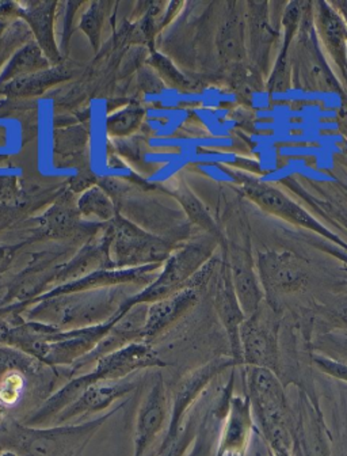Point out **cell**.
Wrapping results in <instances>:
<instances>
[{"label": "cell", "instance_id": "1", "mask_svg": "<svg viewBox=\"0 0 347 456\" xmlns=\"http://www.w3.org/2000/svg\"><path fill=\"white\" fill-rule=\"evenodd\" d=\"M126 403L128 401L83 424L28 427L6 419L0 425V450L12 451L18 456H83L101 428L125 408Z\"/></svg>", "mask_w": 347, "mask_h": 456}, {"label": "cell", "instance_id": "2", "mask_svg": "<svg viewBox=\"0 0 347 456\" xmlns=\"http://www.w3.org/2000/svg\"><path fill=\"white\" fill-rule=\"evenodd\" d=\"M125 300L103 289L61 295L36 303L35 307L28 311V320L48 323L63 330L90 328L111 320Z\"/></svg>", "mask_w": 347, "mask_h": 456}, {"label": "cell", "instance_id": "3", "mask_svg": "<svg viewBox=\"0 0 347 456\" xmlns=\"http://www.w3.org/2000/svg\"><path fill=\"white\" fill-rule=\"evenodd\" d=\"M214 240H201L190 243L170 254L162 273L136 297H128L118 310L117 315H124L137 305H152L185 289L189 280L211 260Z\"/></svg>", "mask_w": 347, "mask_h": 456}, {"label": "cell", "instance_id": "4", "mask_svg": "<svg viewBox=\"0 0 347 456\" xmlns=\"http://www.w3.org/2000/svg\"><path fill=\"white\" fill-rule=\"evenodd\" d=\"M110 253L114 266L140 268L167 260L170 243L149 234L133 223L116 216L110 228Z\"/></svg>", "mask_w": 347, "mask_h": 456}, {"label": "cell", "instance_id": "5", "mask_svg": "<svg viewBox=\"0 0 347 456\" xmlns=\"http://www.w3.org/2000/svg\"><path fill=\"white\" fill-rule=\"evenodd\" d=\"M237 360L232 356L217 357L191 370L177 383L171 395V416L167 432L160 444H167L178 436L185 424L188 411L193 408L206 388L214 382V378L222 375L228 368L237 367Z\"/></svg>", "mask_w": 347, "mask_h": 456}, {"label": "cell", "instance_id": "6", "mask_svg": "<svg viewBox=\"0 0 347 456\" xmlns=\"http://www.w3.org/2000/svg\"><path fill=\"white\" fill-rule=\"evenodd\" d=\"M245 191L248 199L253 200L256 206L265 209L269 214L276 215L292 224L307 228L310 232L322 235L338 245L344 243L338 237L328 232L325 225L320 224L312 215L308 214L304 208L295 203L286 194L271 186L270 183L261 180H248L245 183ZM346 248V246H344Z\"/></svg>", "mask_w": 347, "mask_h": 456}, {"label": "cell", "instance_id": "7", "mask_svg": "<svg viewBox=\"0 0 347 456\" xmlns=\"http://www.w3.org/2000/svg\"><path fill=\"white\" fill-rule=\"evenodd\" d=\"M170 416L171 401L165 380L159 375V379L154 383L146 398L142 399L137 411L133 456L151 455L149 451L154 447L165 425L168 427Z\"/></svg>", "mask_w": 347, "mask_h": 456}, {"label": "cell", "instance_id": "8", "mask_svg": "<svg viewBox=\"0 0 347 456\" xmlns=\"http://www.w3.org/2000/svg\"><path fill=\"white\" fill-rule=\"evenodd\" d=\"M243 365L266 368L276 372L278 367V326L271 325L258 313L246 318L240 326Z\"/></svg>", "mask_w": 347, "mask_h": 456}, {"label": "cell", "instance_id": "9", "mask_svg": "<svg viewBox=\"0 0 347 456\" xmlns=\"http://www.w3.org/2000/svg\"><path fill=\"white\" fill-rule=\"evenodd\" d=\"M137 383L133 379L102 380L94 383L83 391L82 395L69 408L54 417L52 425H64L79 417L92 416L110 408L116 401L129 395L136 390Z\"/></svg>", "mask_w": 347, "mask_h": 456}, {"label": "cell", "instance_id": "10", "mask_svg": "<svg viewBox=\"0 0 347 456\" xmlns=\"http://www.w3.org/2000/svg\"><path fill=\"white\" fill-rule=\"evenodd\" d=\"M258 266L263 285L271 291L294 292L307 282V271L302 260L289 251L259 254Z\"/></svg>", "mask_w": 347, "mask_h": 456}, {"label": "cell", "instance_id": "11", "mask_svg": "<svg viewBox=\"0 0 347 456\" xmlns=\"http://www.w3.org/2000/svg\"><path fill=\"white\" fill-rule=\"evenodd\" d=\"M198 302V289L188 284L175 294L149 305L146 325L141 330V341H154L175 325Z\"/></svg>", "mask_w": 347, "mask_h": 456}, {"label": "cell", "instance_id": "12", "mask_svg": "<svg viewBox=\"0 0 347 456\" xmlns=\"http://www.w3.org/2000/svg\"><path fill=\"white\" fill-rule=\"evenodd\" d=\"M217 315L224 326L230 341L232 357L237 360L238 365H243L242 346H240V326L246 321L245 311L242 310L234 282L230 276V263L225 261L222 266L219 282H217L216 297H214Z\"/></svg>", "mask_w": 347, "mask_h": 456}, {"label": "cell", "instance_id": "13", "mask_svg": "<svg viewBox=\"0 0 347 456\" xmlns=\"http://www.w3.org/2000/svg\"><path fill=\"white\" fill-rule=\"evenodd\" d=\"M250 396H234L230 398L227 416L222 421L217 440L216 455L242 456L250 443L253 419H251Z\"/></svg>", "mask_w": 347, "mask_h": 456}, {"label": "cell", "instance_id": "14", "mask_svg": "<svg viewBox=\"0 0 347 456\" xmlns=\"http://www.w3.org/2000/svg\"><path fill=\"white\" fill-rule=\"evenodd\" d=\"M230 268L242 310L245 311L246 317H251L261 308L262 291L247 254L240 250L232 251Z\"/></svg>", "mask_w": 347, "mask_h": 456}, {"label": "cell", "instance_id": "15", "mask_svg": "<svg viewBox=\"0 0 347 456\" xmlns=\"http://www.w3.org/2000/svg\"><path fill=\"white\" fill-rule=\"evenodd\" d=\"M230 408V398L220 395L216 403L199 421L198 432L186 456H212L214 443L219 439V425L224 421Z\"/></svg>", "mask_w": 347, "mask_h": 456}, {"label": "cell", "instance_id": "16", "mask_svg": "<svg viewBox=\"0 0 347 456\" xmlns=\"http://www.w3.org/2000/svg\"><path fill=\"white\" fill-rule=\"evenodd\" d=\"M26 370H10L0 377V424L4 421L7 409L17 405L25 393L28 379Z\"/></svg>", "mask_w": 347, "mask_h": 456}, {"label": "cell", "instance_id": "17", "mask_svg": "<svg viewBox=\"0 0 347 456\" xmlns=\"http://www.w3.org/2000/svg\"><path fill=\"white\" fill-rule=\"evenodd\" d=\"M320 26H322L323 36L327 43L330 51L335 54L336 61L343 66L344 56H346V33L343 25L335 14L328 7L323 6L320 12Z\"/></svg>", "mask_w": 347, "mask_h": 456}, {"label": "cell", "instance_id": "18", "mask_svg": "<svg viewBox=\"0 0 347 456\" xmlns=\"http://www.w3.org/2000/svg\"><path fill=\"white\" fill-rule=\"evenodd\" d=\"M199 421L201 419L197 416L189 417L178 436L167 444H160L155 451V456H186L196 439Z\"/></svg>", "mask_w": 347, "mask_h": 456}, {"label": "cell", "instance_id": "19", "mask_svg": "<svg viewBox=\"0 0 347 456\" xmlns=\"http://www.w3.org/2000/svg\"><path fill=\"white\" fill-rule=\"evenodd\" d=\"M222 53L230 61H239L245 53V43H243V22L239 17L234 15L225 22L222 30Z\"/></svg>", "mask_w": 347, "mask_h": 456}, {"label": "cell", "instance_id": "20", "mask_svg": "<svg viewBox=\"0 0 347 456\" xmlns=\"http://www.w3.org/2000/svg\"><path fill=\"white\" fill-rule=\"evenodd\" d=\"M79 209L85 216H95L102 220H114L117 216L108 197L100 191L85 194L80 200Z\"/></svg>", "mask_w": 347, "mask_h": 456}, {"label": "cell", "instance_id": "21", "mask_svg": "<svg viewBox=\"0 0 347 456\" xmlns=\"http://www.w3.org/2000/svg\"><path fill=\"white\" fill-rule=\"evenodd\" d=\"M180 200L189 219L199 227L204 228L212 237H216L217 232H217V225L214 224V219L206 211V207L202 206L198 200L190 193L180 194Z\"/></svg>", "mask_w": 347, "mask_h": 456}, {"label": "cell", "instance_id": "22", "mask_svg": "<svg viewBox=\"0 0 347 456\" xmlns=\"http://www.w3.org/2000/svg\"><path fill=\"white\" fill-rule=\"evenodd\" d=\"M313 362L316 367L322 370L323 374L334 378V379L341 380L347 385V364L341 360L333 359V357L323 356L318 354L313 357Z\"/></svg>", "mask_w": 347, "mask_h": 456}, {"label": "cell", "instance_id": "23", "mask_svg": "<svg viewBox=\"0 0 347 456\" xmlns=\"http://www.w3.org/2000/svg\"><path fill=\"white\" fill-rule=\"evenodd\" d=\"M287 86H289V69H287L285 54H281L276 67H274L269 87L274 94L281 95L282 93L287 92Z\"/></svg>", "mask_w": 347, "mask_h": 456}, {"label": "cell", "instance_id": "24", "mask_svg": "<svg viewBox=\"0 0 347 456\" xmlns=\"http://www.w3.org/2000/svg\"><path fill=\"white\" fill-rule=\"evenodd\" d=\"M326 341L330 344V346H333L334 348H335V351L338 352V354H343L344 357L347 359V338L343 336H334V334H331V336H328L327 338H326Z\"/></svg>", "mask_w": 347, "mask_h": 456}, {"label": "cell", "instance_id": "25", "mask_svg": "<svg viewBox=\"0 0 347 456\" xmlns=\"http://www.w3.org/2000/svg\"><path fill=\"white\" fill-rule=\"evenodd\" d=\"M149 456H155V452H152L151 455H149Z\"/></svg>", "mask_w": 347, "mask_h": 456}]
</instances>
